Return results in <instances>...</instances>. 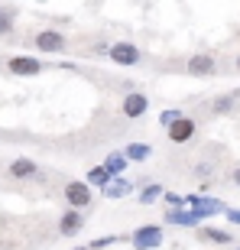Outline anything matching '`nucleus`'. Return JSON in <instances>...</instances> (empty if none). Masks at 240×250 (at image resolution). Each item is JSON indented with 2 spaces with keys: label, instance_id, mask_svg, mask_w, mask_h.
Listing matches in <instances>:
<instances>
[{
  "label": "nucleus",
  "instance_id": "5",
  "mask_svg": "<svg viewBox=\"0 0 240 250\" xmlns=\"http://www.w3.org/2000/svg\"><path fill=\"white\" fill-rule=\"evenodd\" d=\"M7 68L13 75H20V78H33V75H39L46 65L39 62L36 56H13V59H7Z\"/></svg>",
  "mask_w": 240,
  "mask_h": 250
},
{
  "label": "nucleus",
  "instance_id": "29",
  "mask_svg": "<svg viewBox=\"0 0 240 250\" xmlns=\"http://www.w3.org/2000/svg\"><path fill=\"white\" fill-rule=\"evenodd\" d=\"M237 250H240V247H237Z\"/></svg>",
  "mask_w": 240,
  "mask_h": 250
},
{
  "label": "nucleus",
  "instance_id": "27",
  "mask_svg": "<svg viewBox=\"0 0 240 250\" xmlns=\"http://www.w3.org/2000/svg\"><path fill=\"white\" fill-rule=\"evenodd\" d=\"M237 72H240V56H237Z\"/></svg>",
  "mask_w": 240,
  "mask_h": 250
},
{
  "label": "nucleus",
  "instance_id": "10",
  "mask_svg": "<svg viewBox=\"0 0 240 250\" xmlns=\"http://www.w3.org/2000/svg\"><path fill=\"white\" fill-rule=\"evenodd\" d=\"M214 68H218V62H214V56H208V52H198V56H192L188 62H185V72L195 75V78L214 75Z\"/></svg>",
  "mask_w": 240,
  "mask_h": 250
},
{
  "label": "nucleus",
  "instance_id": "4",
  "mask_svg": "<svg viewBox=\"0 0 240 250\" xmlns=\"http://www.w3.org/2000/svg\"><path fill=\"white\" fill-rule=\"evenodd\" d=\"M120 111H123V117H130V121H140V117L149 111V98L143 91H130V94H123Z\"/></svg>",
  "mask_w": 240,
  "mask_h": 250
},
{
  "label": "nucleus",
  "instance_id": "22",
  "mask_svg": "<svg viewBox=\"0 0 240 250\" xmlns=\"http://www.w3.org/2000/svg\"><path fill=\"white\" fill-rule=\"evenodd\" d=\"M13 33V10H3L0 7V36Z\"/></svg>",
  "mask_w": 240,
  "mask_h": 250
},
{
  "label": "nucleus",
  "instance_id": "20",
  "mask_svg": "<svg viewBox=\"0 0 240 250\" xmlns=\"http://www.w3.org/2000/svg\"><path fill=\"white\" fill-rule=\"evenodd\" d=\"M114 244H120L117 234H104V237H94V241L88 244V250H104V247H114Z\"/></svg>",
  "mask_w": 240,
  "mask_h": 250
},
{
  "label": "nucleus",
  "instance_id": "14",
  "mask_svg": "<svg viewBox=\"0 0 240 250\" xmlns=\"http://www.w3.org/2000/svg\"><path fill=\"white\" fill-rule=\"evenodd\" d=\"M166 224H179V228H195V231L201 228V221H198V218H195L188 208H179V211H169V208H166Z\"/></svg>",
  "mask_w": 240,
  "mask_h": 250
},
{
  "label": "nucleus",
  "instance_id": "18",
  "mask_svg": "<svg viewBox=\"0 0 240 250\" xmlns=\"http://www.w3.org/2000/svg\"><path fill=\"white\" fill-rule=\"evenodd\" d=\"M162 192H166V188L159 186V182H149V186H143V188H140L137 202H140V205H156L159 198H162Z\"/></svg>",
  "mask_w": 240,
  "mask_h": 250
},
{
  "label": "nucleus",
  "instance_id": "17",
  "mask_svg": "<svg viewBox=\"0 0 240 250\" xmlns=\"http://www.w3.org/2000/svg\"><path fill=\"white\" fill-rule=\"evenodd\" d=\"M107 182H111V176H107V169H104V166H91V169H88V176H84V186H88V188H104Z\"/></svg>",
  "mask_w": 240,
  "mask_h": 250
},
{
  "label": "nucleus",
  "instance_id": "12",
  "mask_svg": "<svg viewBox=\"0 0 240 250\" xmlns=\"http://www.w3.org/2000/svg\"><path fill=\"white\" fill-rule=\"evenodd\" d=\"M13 179H36V172H39V166L33 163L29 156H17L13 163H10V169H7Z\"/></svg>",
  "mask_w": 240,
  "mask_h": 250
},
{
  "label": "nucleus",
  "instance_id": "11",
  "mask_svg": "<svg viewBox=\"0 0 240 250\" xmlns=\"http://www.w3.org/2000/svg\"><path fill=\"white\" fill-rule=\"evenodd\" d=\"M101 192H104V198L117 202V198H127V195H133V182H130V179H123V176H117V179H111V182H107Z\"/></svg>",
  "mask_w": 240,
  "mask_h": 250
},
{
  "label": "nucleus",
  "instance_id": "3",
  "mask_svg": "<svg viewBox=\"0 0 240 250\" xmlns=\"http://www.w3.org/2000/svg\"><path fill=\"white\" fill-rule=\"evenodd\" d=\"M65 205L72 208V211H84L88 205H91V188L84 186L81 179H72V182H65Z\"/></svg>",
  "mask_w": 240,
  "mask_h": 250
},
{
  "label": "nucleus",
  "instance_id": "13",
  "mask_svg": "<svg viewBox=\"0 0 240 250\" xmlns=\"http://www.w3.org/2000/svg\"><path fill=\"white\" fill-rule=\"evenodd\" d=\"M198 241H208V244H221V247H227V244H234V237H231V231H221V228L201 224V228H198Z\"/></svg>",
  "mask_w": 240,
  "mask_h": 250
},
{
  "label": "nucleus",
  "instance_id": "16",
  "mask_svg": "<svg viewBox=\"0 0 240 250\" xmlns=\"http://www.w3.org/2000/svg\"><path fill=\"white\" fill-rule=\"evenodd\" d=\"M120 153H123L127 163H146V159L153 156V146H149V143H127Z\"/></svg>",
  "mask_w": 240,
  "mask_h": 250
},
{
  "label": "nucleus",
  "instance_id": "9",
  "mask_svg": "<svg viewBox=\"0 0 240 250\" xmlns=\"http://www.w3.org/2000/svg\"><path fill=\"white\" fill-rule=\"evenodd\" d=\"M84 228V211H72V208H65L62 218H59V234L62 237H78Z\"/></svg>",
  "mask_w": 240,
  "mask_h": 250
},
{
  "label": "nucleus",
  "instance_id": "28",
  "mask_svg": "<svg viewBox=\"0 0 240 250\" xmlns=\"http://www.w3.org/2000/svg\"><path fill=\"white\" fill-rule=\"evenodd\" d=\"M75 250H88V247H75Z\"/></svg>",
  "mask_w": 240,
  "mask_h": 250
},
{
  "label": "nucleus",
  "instance_id": "7",
  "mask_svg": "<svg viewBox=\"0 0 240 250\" xmlns=\"http://www.w3.org/2000/svg\"><path fill=\"white\" fill-rule=\"evenodd\" d=\"M195 130H198V124H195L188 114H182V117H179V121L166 130V137L172 140V143H179V146H182V143H188V140L195 137Z\"/></svg>",
  "mask_w": 240,
  "mask_h": 250
},
{
  "label": "nucleus",
  "instance_id": "15",
  "mask_svg": "<svg viewBox=\"0 0 240 250\" xmlns=\"http://www.w3.org/2000/svg\"><path fill=\"white\" fill-rule=\"evenodd\" d=\"M104 169H107V176L111 179H117V176H123V172H127V159H123V153H120V149H114V153H107V156H104V163H101Z\"/></svg>",
  "mask_w": 240,
  "mask_h": 250
},
{
  "label": "nucleus",
  "instance_id": "8",
  "mask_svg": "<svg viewBox=\"0 0 240 250\" xmlns=\"http://www.w3.org/2000/svg\"><path fill=\"white\" fill-rule=\"evenodd\" d=\"M33 46H36L39 52L59 56V52L65 49V39H62V33H56V29H42V33H36V39H33Z\"/></svg>",
  "mask_w": 240,
  "mask_h": 250
},
{
  "label": "nucleus",
  "instance_id": "6",
  "mask_svg": "<svg viewBox=\"0 0 240 250\" xmlns=\"http://www.w3.org/2000/svg\"><path fill=\"white\" fill-rule=\"evenodd\" d=\"M107 56H111V62L123 65V68H133V65L140 62V49L133 46V42H111Z\"/></svg>",
  "mask_w": 240,
  "mask_h": 250
},
{
  "label": "nucleus",
  "instance_id": "23",
  "mask_svg": "<svg viewBox=\"0 0 240 250\" xmlns=\"http://www.w3.org/2000/svg\"><path fill=\"white\" fill-rule=\"evenodd\" d=\"M179 117H182V111H176V107H166V111H162V114H159V124H162V127H172V124H176L179 121Z\"/></svg>",
  "mask_w": 240,
  "mask_h": 250
},
{
  "label": "nucleus",
  "instance_id": "1",
  "mask_svg": "<svg viewBox=\"0 0 240 250\" xmlns=\"http://www.w3.org/2000/svg\"><path fill=\"white\" fill-rule=\"evenodd\" d=\"M185 208L198 218V221H204V218H218V214L227 211V205L221 202V198H214V195H204V192H195V195H185Z\"/></svg>",
  "mask_w": 240,
  "mask_h": 250
},
{
  "label": "nucleus",
  "instance_id": "25",
  "mask_svg": "<svg viewBox=\"0 0 240 250\" xmlns=\"http://www.w3.org/2000/svg\"><path fill=\"white\" fill-rule=\"evenodd\" d=\"M195 176H198V179H208V176H211V166H208V163H198V166H195Z\"/></svg>",
  "mask_w": 240,
  "mask_h": 250
},
{
  "label": "nucleus",
  "instance_id": "24",
  "mask_svg": "<svg viewBox=\"0 0 240 250\" xmlns=\"http://www.w3.org/2000/svg\"><path fill=\"white\" fill-rule=\"evenodd\" d=\"M224 218H227L231 224H237V228H240V208H227V211H224Z\"/></svg>",
  "mask_w": 240,
  "mask_h": 250
},
{
  "label": "nucleus",
  "instance_id": "21",
  "mask_svg": "<svg viewBox=\"0 0 240 250\" xmlns=\"http://www.w3.org/2000/svg\"><path fill=\"white\" fill-rule=\"evenodd\" d=\"M162 202L169 205V211H179V208H185V195H179V192H162Z\"/></svg>",
  "mask_w": 240,
  "mask_h": 250
},
{
  "label": "nucleus",
  "instance_id": "26",
  "mask_svg": "<svg viewBox=\"0 0 240 250\" xmlns=\"http://www.w3.org/2000/svg\"><path fill=\"white\" fill-rule=\"evenodd\" d=\"M234 186H240V166L234 169Z\"/></svg>",
  "mask_w": 240,
  "mask_h": 250
},
{
  "label": "nucleus",
  "instance_id": "19",
  "mask_svg": "<svg viewBox=\"0 0 240 250\" xmlns=\"http://www.w3.org/2000/svg\"><path fill=\"white\" fill-rule=\"evenodd\" d=\"M237 94H240V91H237ZM237 94H227V98H218V101H211V111H214V114H227L234 104H237Z\"/></svg>",
  "mask_w": 240,
  "mask_h": 250
},
{
  "label": "nucleus",
  "instance_id": "2",
  "mask_svg": "<svg viewBox=\"0 0 240 250\" xmlns=\"http://www.w3.org/2000/svg\"><path fill=\"white\" fill-rule=\"evenodd\" d=\"M166 241V234H162V224H140L137 231L130 234V244L133 250H159Z\"/></svg>",
  "mask_w": 240,
  "mask_h": 250
}]
</instances>
